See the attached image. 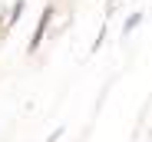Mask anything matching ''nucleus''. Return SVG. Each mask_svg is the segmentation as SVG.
I'll return each instance as SVG.
<instances>
[{
    "label": "nucleus",
    "instance_id": "nucleus-1",
    "mask_svg": "<svg viewBox=\"0 0 152 142\" xmlns=\"http://www.w3.org/2000/svg\"><path fill=\"white\" fill-rule=\"evenodd\" d=\"M46 20H50V10H43V17H40V27H37V33H33V50H37V46H40V40H43V30H46Z\"/></svg>",
    "mask_w": 152,
    "mask_h": 142
},
{
    "label": "nucleus",
    "instance_id": "nucleus-2",
    "mask_svg": "<svg viewBox=\"0 0 152 142\" xmlns=\"http://www.w3.org/2000/svg\"><path fill=\"white\" fill-rule=\"evenodd\" d=\"M139 23H142V13H132L129 20H126V33H129V30H136Z\"/></svg>",
    "mask_w": 152,
    "mask_h": 142
}]
</instances>
